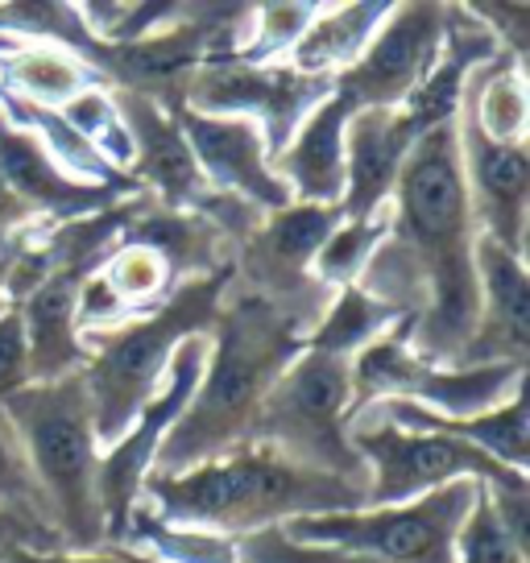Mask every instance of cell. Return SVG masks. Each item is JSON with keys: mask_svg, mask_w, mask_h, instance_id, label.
<instances>
[{"mask_svg": "<svg viewBox=\"0 0 530 563\" xmlns=\"http://www.w3.org/2000/svg\"><path fill=\"white\" fill-rule=\"evenodd\" d=\"M84 278H88L84 269H63L46 286H37L25 302H18L25 349H30V382H58V377L84 373L88 365V349L75 328Z\"/></svg>", "mask_w": 530, "mask_h": 563, "instance_id": "obj_18", "label": "cell"}, {"mask_svg": "<svg viewBox=\"0 0 530 563\" xmlns=\"http://www.w3.org/2000/svg\"><path fill=\"white\" fill-rule=\"evenodd\" d=\"M117 108H121L129 141H133L129 178L137 175L142 183H150L162 195V203H170V208L203 203L208 183L178 133L175 112H166L154 96H142V91H117Z\"/></svg>", "mask_w": 530, "mask_h": 563, "instance_id": "obj_16", "label": "cell"}, {"mask_svg": "<svg viewBox=\"0 0 530 563\" xmlns=\"http://www.w3.org/2000/svg\"><path fill=\"white\" fill-rule=\"evenodd\" d=\"M356 108L332 91L311 117L295 129L283 154H274L269 166L283 178L295 203H316V208H340L344 195V129Z\"/></svg>", "mask_w": 530, "mask_h": 563, "instance_id": "obj_17", "label": "cell"}, {"mask_svg": "<svg viewBox=\"0 0 530 563\" xmlns=\"http://www.w3.org/2000/svg\"><path fill=\"white\" fill-rule=\"evenodd\" d=\"M18 514H4L0 510V563H4V555L13 551V534H18V522H13Z\"/></svg>", "mask_w": 530, "mask_h": 563, "instance_id": "obj_33", "label": "cell"}, {"mask_svg": "<svg viewBox=\"0 0 530 563\" xmlns=\"http://www.w3.org/2000/svg\"><path fill=\"white\" fill-rule=\"evenodd\" d=\"M386 0H365V4H319L311 25L302 30L295 51L286 54V67L316 79H336L365 54L373 34L389 18Z\"/></svg>", "mask_w": 530, "mask_h": 563, "instance_id": "obj_19", "label": "cell"}, {"mask_svg": "<svg viewBox=\"0 0 530 563\" xmlns=\"http://www.w3.org/2000/svg\"><path fill=\"white\" fill-rule=\"evenodd\" d=\"M477 269V328L460 365H527L530 352V278L527 262L497 241H473Z\"/></svg>", "mask_w": 530, "mask_h": 563, "instance_id": "obj_14", "label": "cell"}, {"mask_svg": "<svg viewBox=\"0 0 530 563\" xmlns=\"http://www.w3.org/2000/svg\"><path fill=\"white\" fill-rule=\"evenodd\" d=\"M37 224V216L25 203L18 199V191L0 178V229H9V232H18V229H34Z\"/></svg>", "mask_w": 530, "mask_h": 563, "instance_id": "obj_31", "label": "cell"}, {"mask_svg": "<svg viewBox=\"0 0 530 563\" xmlns=\"http://www.w3.org/2000/svg\"><path fill=\"white\" fill-rule=\"evenodd\" d=\"M236 563H377L369 555L332 551V547H302L290 543L283 530H257L249 539H236Z\"/></svg>", "mask_w": 530, "mask_h": 563, "instance_id": "obj_29", "label": "cell"}, {"mask_svg": "<svg viewBox=\"0 0 530 563\" xmlns=\"http://www.w3.org/2000/svg\"><path fill=\"white\" fill-rule=\"evenodd\" d=\"M100 278L108 282V290L117 295L129 316H145L175 295V278L178 269L175 262L162 253L158 245H150L142 236H129L124 245H112L100 269Z\"/></svg>", "mask_w": 530, "mask_h": 563, "instance_id": "obj_23", "label": "cell"}, {"mask_svg": "<svg viewBox=\"0 0 530 563\" xmlns=\"http://www.w3.org/2000/svg\"><path fill=\"white\" fill-rule=\"evenodd\" d=\"M477 485L481 481H456L402 506L290 518L278 530L290 543L353 551L377 563H456V539L477 501Z\"/></svg>", "mask_w": 530, "mask_h": 563, "instance_id": "obj_6", "label": "cell"}, {"mask_svg": "<svg viewBox=\"0 0 530 563\" xmlns=\"http://www.w3.org/2000/svg\"><path fill=\"white\" fill-rule=\"evenodd\" d=\"M0 510L18 514V518L42 514V522H46V506H42V497H37L30 464L21 456V443H18V435H13L9 419H4V410H0Z\"/></svg>", "mask_w": 530, "mask_h": 563, "instance_id": "obj_28", "label": "cell"}, {"mask_svg": "<svg viewBox=\"0 0 530 563\" xmlns=\"http://www.w3.org/2000/svg\"><path fill=\"white\" fill-rule=\"evenodd\" d=\"M361 506L365 485L302 468L262 443H245L229 456L195 464L175 476L150 473L137 501V510L162 527L203 530L220 539H249L257 530L286 527L290 518Z\"/></svg>", "mask_w": 530, "mask_h": 563, "instance_id": "obj_1", "label": "cell"}, {"mask_svg": "<svg viewBox=\"0 0 530 563\" xmlns=\"http://www.w3.org/2000/svg\"><path fill=\"white\" fill-rule=\"evenodd\" d=\"M18 46H21V42H18V37H9V34H0V58H4V54H9V51H18Z\"/></svg>", "mask_w": 530, "mask_h": 563, "instance_id": "obj_34", "label": "cell"}, {"mask_svg": "<svg viewBox=\"0 0 530 563\" xmlns=\"http://www.w3.org/2000/svg\"><path fill=\"white\" fill-rule=\"evenodd\" d=\"M129 563H154V560H145V555H137V560H129Z\"/></svg>", "mask_w": 530, "mask_h": 563, "instance_id": "obj_36", "label": "cell"}, {"mask_svg": "<svg viewBox=\"0 0 530 563\" xmlns=\"http://www.w3.org/2000/svg\"><path fill=\"white\" fill-rule=\"evenodd\" d=\"M340 220H344L340 208H316V203H290V208L274 211L262 232L265 265L286 278L302 274L316 262L319 245L328 241V232L336 229Z\"/></svg>", "mask_w": 530, "mask_h": 563, "instance_id": "obj_24", "label": "cell"}, {"mask_svg": "<svg viewBox=\"0 0 530 563\" xmlns=\"http://www.w3.org/2000/svg\"><path fill=\"white\" fill-rule=\"evenodd\" d=\"M319 4H257L249 9L245 34L236 42V63H253V67H269L295 51L302 30L311 25Z\"/></svg>", "mask_w": 530, "mask_h": 563, "instance_id": "obj_26", "label": "cell"}, {"mask_svg": "<svg viewBox=\"0 0 530 563\" xmlns=\"http://www.w3.org/2000/svg\"><path fill=\"white\" fill-rule=\"evenodd\" d=\"M290 316H274L265 302H245L236 316L216 319L208 365L191 406L166 435L154 473L175 476L253 443V422L269 386L302 352Z\"/></svg>", "mask_w": 530, "mask_h": 563, "instance_id": "obj_2", "label": "cell"}, {"mask_svg": "<svg viewBox=\"0 0 530 563\" xmlns=\"http://www.w3.org/2000/svg\"><path fill=\"white\" fill-rule=\"evenodd\" d=\"M460 170L468 187V211L481 236L497 241L510 253H527L530 211V158L527 145H501L485 137L464 112H456Z\"/></svg>", "mask_w": 530, "mask_h": 563, "instance_id": "obj_12", "label": "cell"}, {"mask_svg": "<svg viewBox=\"0 0 530 563\" xmlns=\"http://www.w3.org/2000/svg\"><path fill=\"white\" fill-rule=\"evenodd\" d=\"M349 410H353L349 361L302 349L265 394L253 422V443L295 460L302 468L365 485V464L349 443Z\"/></svg>", "mask_w": 530, "mask_h": 563, "instance_id": "obj_5", "label": "cell"}, {"mask_svg": "<svg viewBox=\"0 0 530 563\" xmlns=\"http://www.w3.org/2000/svg\"><path fill=\"white\" fill-rule=\"evenodd\" d=\"M4 311H9V299H4V290H0V316H4Z\"/></svg>", "mask_w": 530, "mask_h": 563, "instance_id": "obj_35", "label": "cell"}, {"mask_svg": "<svg viewBox=\"0 0 530 563\" xmlns=\"http://www.w3.org/2000/svg\"><path fill=\"white\" fill-rule=\"evenodd\" d=\"M108 79L84 54L54 42H21L0 58V91L34 108H63L79 91L104 88Z\"/></svg>", "mask_w": 530, "mask_h": 563, "instance_id": "obj_20", "label": "cell"}, {"mask_svg": "<svg viewBox=\"0 0 530 563\" xmlns=\"http://www.w3.org/2000/svg\"><path fill=\"white\" fill-rule=\"evenodd\" d=\"M389 211L382 216H373V220H340L336 229L328 232V241L319 245L316 253V278L319 286H356V282L365 278V269L369 262L377 257V249L389 241Z\"/></svg>", "mask_w": 530, "mask_h": 563, "instance_id": "obj_25", "label": "cell"}, {"mask_svg": "<svg viewBox=\"0 0 530 563\" xmlns=\"http://www.w3.org/2000/svg\"><path fill=\"white\" fill-rule=\"evenodd\" d=\"M427 124L407 108H356L344 129V220H373L394 208V187Z\"/></svg>", "mask_w": 530, "mask_h": 563, "instance_id": "obj_13", "label": "cell"}, {"mask_svg": "<svg viewBox=\"0 0 530 563\" xmlns=\"http://www.w3.org/2000/svg\"><path fill=\"white\" fill-rule=\"evenodd\" d=\"M175 124L187 141V150H191L199 175L208 183V191L232 195V199H241V203L265 211V216L295 203L290 191L283 187V178L274 175L262 129L253 121L203 117L191 108H178Z\"/></svg>", "mask_w": 530, "mask_h": 563, "instance_id": "obj_11", "label": "cell"}, {"mask_svg": "<svg viewBox=\"0 0 530 563\" xmlns=\"http://www.w3.org/2000/svg\"><path fill=\"white\" fill-rule=\"evenodd\" d=\"M208 349H212V332L191 335L187 344H178L158 394L137 410V419H133V427L124 431L121 440L100 452L96 493H100L108 543H124V530H129L133 510L142 501L145 476L154 473L162 443L175 431V422L183 419V410L191 406L195 389H199V377H203V365H208Z\"/></svg>", "mask_w": 530, "mask_h": 563, "instance_id": "obj_8", "label": "cell"}, {"mask_svg": "<svg viewBox=\"0 0 530 563\" xmlns=\"http://www.w3.org/2000/svg\"><path fill=\"white\" fill-rule=\"evenodd\" d=\"M468 88L460 96V112L477 124L485 137L501 145H527V75L514 51L494 54L489 63L468 70Z\"/></svg>", "mask_w": 530, "mask_h": 563, "instance_id": "obj_21", "label": "cell"}, {"mask_svg": "<svg viewBox=\"0 0 530 563\" xmlns=\"http://www.w3.org/2000/svg\"><path fill=\"white\" fill-rule=\"evenodd\" d=\"M349 443H353L356 460L365 464V506H402L423 493H435L456 481H485V485H501L514 476L481 456L473 443L452 440V435H419V431H398L389 422H349Z\"/></svg>", "mask_w": 530, "mask_h": 563, "instance_id": "obj_7", "label": "cell"}, {"mask_svg": "<svg viewBox=\"0 0 530 563\" xmlns=\"http://www.w3.org/2000/svg\"><path fill=\"white\" fill-rule=\"evenodd\" d=\"M440 4H394L365 54L332 79L353 108H402L427 84L443 54Z\"/></svg>", "mask_w": 530, "mask_h": 563, "instance_id": "obj_10", "label": "cell"}, {"mask_svg": "<svg viewBox=\"0 0 530 563\" xmlns=\"http://www.w3.org/2000/svg\"><path fill=\"white\" fill-rule=\"evenodd\" d=\"M0 178L18 191V199L37 220H54V224H71L129 199V191L121 187H96L58 170V162L42 150V141L18 129L4 112H0Z\"/></svg>", "mask_w": 530, "mask_h": 563, "instance_id": "obj_15", "label": "cell"}, {"mask_svg": "<svg viewBox=\"0 0 530 563\" xmlns=\"http://www.w3.org/2000/svg\"><path fill=\"white\" fill-rule=\"evenodd\" d=\"M456 563H527V547L514 539L506 522L497 518L494 501L485 493V481L477 485V501L468 510V522L460 527Z\"/></svg>", "mask_w": 530, "mask_h": 563, "instance_id": "obj_27", "label": "cell"}, {"mask_svg": "<svg viewBox=\"0 0 530 563\" xmlns=\"http://www.w3.org/2000/svg\"><path fill=\"white\" fill-rule=\"evenodd\" d=\"M187 108L203 117H241L262 129L269 158L283 154L286 141L295 137L311 108L332 96V79L299 75L286 63L253 67V63H203L187 79Z\"/></svg>", "mask_w": 530, "mask_h": 563, "instance_id": "obj_9", "label": "cell"}, {"mask_svg": "<svg viewBox=\"0 0 530 563\" xmlns=\"http://www.w3.org/2000/svg\"><path fill=\"white\" fill-rule=\"evenodd\" d=\"M398 319L389 302L373 299L361 286H344L336 302L316 319V328L302 335V349L319 352V356H336V361H353L361 349H369L377 335H386Z\"/></svg>", "mask_w": 530, "mask_h": 563, "instance_id": "obj_22", "label": "cell"}, {"mask_svg": "<svg viewBox=\"0 0 530 563\" xmlns=\"http://www.w3.org/2000/svg\"><path fill=\"white\" fill-rule=\"evenodd\" d=\"M30 236H34V229H0V290H4V278L13 274V265H18V257L25 253V245H30Z\"/></svg>", "mask_w": 530, "mask_h": 563, "instance_id": "obj_32", "label": "cell"}, {"mask_svg": "<svg viewBox=\"0 0 530 563\" xmlns=\"http://www.w3.org/2000/svg\"><path fill=\"white\" fill-rule=\"evenodd\" d=\"M220 295H224V278L195 274L175 286V295L154 311L124 319L108 332L84 335V349H88L84 386H88L100 452L121 440L137 419V410L158 394L178 344L212 332L220 319Z\"/></svg>", "mask_w": 530, "mask_h": 563, "instance_id": "obj_4", "label": "cell"}, {"mask_svg": "<svg viewBox=\"0 0 530 563\" xmlns=\"http://www.w3.org/2000/svg\"><path fill=\"white\" fill-rule=\"evenodd\" d=\"M30 464L37 497L46 506V522H58V539L71 543L75 555H91L108 543L100 493H96V422L84 373L58 382H30L0 406Z\"/></svg>", "mask_w": 530, "mask_h": 563, "instance_id": "obj_3", "label": "cell"}, {"mask_svg": "<svg viewBox=\"0 0 530 563\" xmlns=\"http://www.w3.org/2000/svg\"><path fill=\"white\" fill-rule=\"evenodd\" d=\"M25 386H30V349H25L18 307H9L0 316V406Z\"/></svg>", "mask_w": 530, "mask_h": 563, "instance_id": "obj_30", "label": "cell"}]
</instances>
